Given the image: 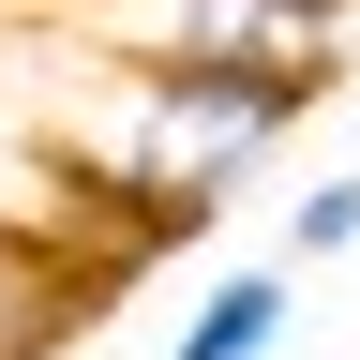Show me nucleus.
Listing matches in <instances>:
<instances>
[{
	"label": "nucleus",
	"instance_id": "nucleus-1",
	"mask_svg": "<svg viewBox=\"0 0 360 360\" xmlns=\"http://www.w3.org/2000/svg\"><path fill=\"white\" fill-rule=\"evenodd\" d=\"M15 15L75 60H195V75H285V90H330L345 60V15L315 0H15Z\"/></svg>",
	"mask_w": 360,
	"mask_h": 360
},
{
	"label": "nucleus",
	"instance_id": "nucleus-2",
	"mask_svg": "<svg viewBox=\"0 0 360 360\" xmlns=\"http://www.w3.org/2000/svg\"><path fill=\"white\" fill-rule=\"evenodd\" d=\"M285 330H300V270L255 255V270H210L195 285V315L165 330V360H285Z\"/></svg>",
	"mask_w": 360,
	"mask_h": 360
},
{
	"label": "nucleus",
	"instance_id": "nucleus-3",
	"mask_svg": "<svg viewBox=\"0 0 360 360\" xmlns=\"http://www.w3.org/2000/svg\"><path fill=\"white\" fill-rule=\"evenodd\" d=\"M330 255H360V165L285 195V270H330Z\"/></svg>",
	"mask_w": 360,
	"mask_h": 360
},
{
	"label": "nucleus",
	"instance_id": "nucleus-4",
	"mask_svg": "<svg viewBox=\"0 0 360 360\" xmlns=\"http://www.w3.org/2000/svg\"><path fill=\"white\" fill-rule=\"evenodd\" d=\"M315 15H360V0H315Z\"/></svg>",
	"mask_w": 360,
	"mask_h": 360
}]
</instances>
